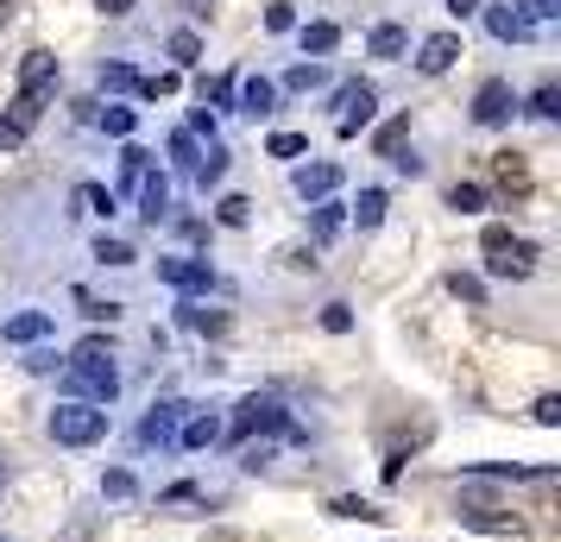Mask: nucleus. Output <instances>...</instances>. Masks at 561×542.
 Instances as JSON below:
<instances>
[{"mask_svg": "<svg viewBox=\"0 0 561 542\" xmlns=\"http://www.w3.org/2000/svg\"><path fill=\"white\" fill-rule=\"evenodd\" d=\"M57 95V57L51 51H26V64H20V102H13V127L26 132L38 114H45V102Z\"/></svg>", "mask_w": 561, "mask_h": 542, "instance_id": "obj_1", "label": "nucleus"}, {"mask_svg": "<svg viewBox=\"0 0 561 542\" xmlns=\"http://www.w3.org/2000/svg\"><path fill=\"white\" fill-rule=\"evenodd\" d=\"M64 391L77 397V404H114L121 397V366L114 360H70L64 366Z\"/></svg>", "mask_w": 561, "mask_h": 542, "instance_id": "obj_2", "label": "nucleus"}, {"mask_svg": "<svg viewBox=\"0 0 561 542\" xmlns=\"http://www.w3.org/2000/svg\"><path fill=\"white\" fill-rule=\"evenodd\" d=\"M480 253H485V272H492V278H530L536 272V246L530 240H517L511 228H485Z\"/></svg>", "mask_w": 561, "mask_h": 542, "instance_id": "obj_3", "label": "nucleus"}, {"mask_svg": "<svg viewBox=\"0 0 561 542\" xmlns=\"http://www.w3.org/2000/svg\"><path fill=\"white\" fill-rule=\"evenodd\" d=\"M107 436V411L102 404H57L51 411V441H64V448H95V441Z\"/></svg>", "mask_w": 561, "mask_h": 542, "instance_id": "obj_4", "label": "nucleus"}, {"mask_svg": "<svg viewBox=\"0 0 561 542\" xmlns=\"http://www.w3.org/2000/svg\"><path fill=\"white\" fill-rule=\"evenodd\" d=\"M158 278L183 297H208L215 290V265L208 258H158Z\"/></svg>", "mask_w": 561, "mask_h": 542, "instance_id": "obj_5", "label": "nucleus"}, {"mask_svg": "<svg viewBox=\"0 0 561 542\" xmlns=\"http://www.w3.org/2000/svg\"><path fill=\"white\" fill-rule=\"evenodd\" d=\"M511 114H517V89H511L505 77L480 82V95H473V120H480V127H505Z\"/></svg>", "mask_w": 561, "mask_h": 542, "instance_id": "obj_6", "label": "nucleus"}, {"mask_svg": "<svg viewBox=\"0 0 561 542\" xmlns=\"http://www.w3.org/2000/svg\"><path fill=\"white\" fill-rule=\"evenodd\" d=\"M334 107H341V139H354L366 120H373V107H379V95H373V82H341V95H334Z\"/></svg>", "mask_w": 561, "mask_h": 542, "instance_id": "obj_7", "label": "nucleus"}, {"mask_svg": "<svg viewBox=\"0 0 561 542\" xmlns=\"http://www.w3.org/2000/svg\"><path fill=\"white\" fill-rule=\"evenodd\" d=\"M253 429H284V404L272 397V391L240 397V411H233V436H253Z\"/></svg>", "mask_w": 561, "mask_h": 542, "instance_id": "obj_8", "label": "nucleus"}, {"mask_svg": "<svg viewBox=\"0 0 561 542\" xmlns=\"http://www.w3.org/2000/svg\"><path fill=\"white\" fill-rule=\"evenodd\" d=\"M455 57H460V32H430L416 45V70L423 77H442V70H455Z\"/></svg>", "mask_w": 561, "mask_h": 542, "instance_id": "obj_9", "label": "nucleus"}, {"mask_svg": "<svg viewBox=\"0 0 561 542\" xmlns=\"http://www.w3.org/2000/svg\"><path fill=\"white\" fill-rule=\"evenodd\" d=\"M460 523H467V530H480V537H524V517L499 511V505H467Z\"/></svg>", "mask_w": 561, "mask_h": 542, "instance_id": "obj_10", "label": "nucleus"}, {"mask_svg": "<svg viewBox=\"0 0 561 542\" xmlns=\"http://www.w3.org/2000/svg\"><path fill=\"white\" fill-rule=\"evenodd\" d=\"M290 189H297L304 203H329L334 189H341V171H334V164H297V171H290Z\"/></svg>", "mask_w": 561, "mask_h": 542, "instance_id": "obj_11", "label": "nucleus"}, {"mask_svg": "<svg viewBox=\"0 0 561 542\" xmlns=\"http://www.w3.org/2000/svg\"><path fill=\"white\" fill-rule=\"evenodd\" d=\"M272 102H278V82H265V77H240V82H233V107H240V114L265 120Z\"/></svg>", "mask_w": 561, "mask_h": 542, "instance_id": "obj_12", "label": "nucleus"}, {"mask_svg": "<svg viewBox=\"0 0 561 542\" xmlns=\"http://www.w3.org/2000/svg\"><path fill=\"white\" fill-rule=\"evenodd\" d=\"M183 411H190V404H178V397H171V404H152V416H146V423H139V441H146V448H164V441L178 436V423H183Z\"/></svg>", "mask_w": 561, "mask_h": 542, "instance_id": "obj_13", "label": "nucleus"}, {"mask_svg": "<svg viewBox=\"0 0 561 542\" xmlns=\"http://www.w3.org/2000/svg\"><path fill=\"white\" fill-rule=\"evenodd\" d=\"M485 26H492V38H499V45H524V38H536L530 20H524L517 7H485Z\"/></svg>", "mask_w": 561, "mask_h": 542, "instance_id": "obj_14", "label": "nucleus"}, {"mask_svg": "<svg viewBox=\"0 0 561 542\" xmlns=\"http://www.w3.org/2000/svg\"><path fill=\"white\" fill-rule=\"evenodd\" d=\"M492 177H499L505 196H530V164H524V152H499L492 158Z\"/></svg>", "mask_w": 561, "mask_h": 542, "instance_id": "obj_15", "label": "nucleus"}, {"mask_svg": "<svg viewBox=\"0 0 561 542\" xmlns=\"http://www.w3.org/2000/svg\"><path fill=\"white\" fill-rule=\"evenodd\" d=\"M366 51H373V57H385V64H398V57L410 51V32L385 20V26H373V32H366Z\"/></svg>", "mask_w": 561, "mask_h": 542, "instance_id": "obj_16", "label": "nucleus"}, {"mask_svg": "<svg viewBox=\"0 0 561 542\" xmlns=\"http://www.w3.org/2000/svg\"><path fill=\"white\" fill-rule=\"evenodd\" d=\"M139 215H146V221H164V215H171V183L164 177H152V171H146V183H139Z\"/></svg>", "mask_w": 561, "mask_h": 542, "instance_id": "obj_17", "label": "nucleus"}, {"mask_svg": "<svg viewBox=\"0 0 561 542\" xmlns=\"http://www.w3.org/2000/svg\"><path fill=\"white\" fill-rule=\"evenodd\" d=\"M178 322H183V328H196V335H228V315L208 310V303H183Z\"/></svg>", "mask_w": 561, "mask_h": 542, "instance_id": "obj_18", "label": "nucleus"}, {"mask_svg": "<svg viewBox=\"0 0 561 542\" xmlns=\"http://www.w3.org/2000/svg\"><path fill=\"white\" fill-rule=\"evenodd\" d=\"M45 335H51V315L45 310H26L7 322V341H45Z\"/></svg>", "mask_w": 561, "mask_h": 542, "instance_id": "obj_19", "label": "nucleus"}, {"mask_svg": "<svg viewBox=\"0 0 561 542\" xmlns=\"http://www.w3.org/2000/svg\"><path fill=\"white\" fill-rule=\"evenodd\" d=\"M221 441V416H190L183 423V448H215Z\"/></svg>", "mask_w": 561, "mask_h": 542, "instance_id": "obj_20", "label": "nucleus"}, {"mask_svg": "<svg viewBox=\"0 0 561 542\" xmlns=\"http://www.w3.org/2000/svg\"><path fill=\"white\" fill-rule=\"evenodd\" d=\"M334 45H341V26H329V20H316V26H304V57H329Z\"/></svg>", "mask_w": 561, "mask_h": 542, "instance_id": "obj_21", "label": "nucleus"}, {"mask_svg": "<svg viewBox=\"0 0 561 542\" xmlns=\"http://www.w3.org/2000/svg\"><path fill=\"white\" fill-rule=\"evenodd\" d=\"M171 57H178L183 70H196V64H203V38H196L190 26H178L171 32Z\"/></svg>", "mask_w": 561, "mask_h": 542, "instance_id": "obj_22", "label": "nucleus"}, {"mask_svg": "<svg viewBox=\"0 0 561 542\" xmlns=\"http://www.w3.org/2000/svg\"><path fill=\"white\" fill-rule=\"evenodd\" d=\"M221 177H228V146H208V152L196 158V183L208 189V183H221Z\"/></svg>", "mask_w": 561, "mask_h": 542, "instance_id": "obj_23", "label": "nucleus"}, {"mask_svg": "<svg viewBox=\"0 0 561 542\" xmlns=\"http://www.w3.org/2000/svg\"><path fill=\"white\" fill-rule=\"evenodd\" d=\"M448 208H455V215H480L485 208V183H455V189H448Z\"/></svg>", "mask_w": 561, "mask_h": 542, "instance_id": "obj_24", "label": "nucleus"}, {"mask_svg": "<svg viewBox=\"0 0 561 542\" xmlns=\"http://www.w3.org/2000/svg\"><path fill=\"white\" fill-rule=\"evenodd\" d=\"M146 171H152V152L127 146V152H121V183H127V189H139V183H146Z\"/></svg>", "mask_w": 561, "mask_h": 542, "instance_id": "obj_25", "label": "nucleus"}, {"mask_svg": "<svg viewBox=\"0 0 561 542\" xmlns=\"http://www.w3.org/2000/svg\"><path fill=\"white\" fill-rule=\"evenodd\" d=\"M322 82H329V70H322V64H297V70L284 77V89H290V95H309V89H322Z\"/></svg>", "mask_w": 561, "mask_h": 542, "instance_id": "obj_26", "label": "nucleus"}, {"mask_svg": "<svg viewBox=\"0 0 561 542\" xmlns=\"http://www.w3.org/2000/svg\"><path fill=\"white\" fill-rule=\"evenodd\" d=\"M404 132H410V114H391V120L379 127V139H373V146L391 158V152H404Z\"/></svg>", "mask_w": 561, "mask_h": 542, "instance_id": "obj_27", "label": "nucleus"}, {"mask_svg": "<svg viewBox=\"0 0 561 542\" xmlns=\"http://www.w3.org/2000/svg\"><path fill=\"white\" fill-rule=\"evenodd\" d=\"M95 120H102V132H114V139H133V127H139V114H133V107H102Z\"/></svg>", "mask_w": 561, "mask_h": 542, "instance_id": "obj_28", "label": "nucleus"}, {"mask_svg": "<svg viewBox=\"0 0 561 542\" xmlns=\"http://www.w3.org/2000/svg\"><path fill=\"white\" fill-rule=\"evenodd\" d=\"M341 221H347V208L334 203V196H329V203H316V240H334Z\"/></svg>", "mask_w": 561, "mask_h": 542, "instance_id": "obj_29", "label": "nucleus"}, {"mask_svg": "<svg viewBox=\"0 0 561 542\" xmlns=\"http://www.w3.org/2000/svg\"><path fill=\"white\" fill-rule=\"evenodd\" d=\"M215 215H221V228H247V221H253V203H247V196H221Z\"/></svg>", "mask_w": 561, "mask_h": 542, "instance_id": "obj_30", "label": "nucleus"}, {"mask_svg": "<svg viewBox=\"0 0 561 542\" xmlns=\"http://www.w3.org/2000/svg\"><path fill=\"white\" fill-rule=\"evenodd\" d=\"M354 221H359V228H379V221H385V189H359Z\"/></svg>", "mask_w": 561, "mask_h": 542, "instance_id": "obj_31", "label": "nucleus"}, {"mask_svg": "<svg viewBox=\"0 0 561 542\" xmlns=\"http://www.w3.org/2000/svg\"><path fill=\"white\" fill-rule=\"evenodd\" d=\"M196 95H203V107L215 102V107H233V77H203L196 82Z\"/></svg>", "mask_w": 561, "mask_h": 542, "instance_id": "obj_32", "label": "nucleus"}, {"mask_svg": "<svg viewBox=\"0 0 561 542\" xmlns=\"http://www.w3.org/2000/svg\"><path fill=\"white\" fill-rule=\"evenodd\" d=\"M530 423H536V429H561V397H556V391H542V397L530 404Z\"/></svg>", "mask_w": 561, "mask_h": 542, "instance_id": "obj_33", "label": "nucleus"}, {"mask_svg": "<svg viewBox=\"0 0 561 542\" xmlns=\"http://www.w3.org/2000/svg\"><path fill=\"white\" fill-rule=\"evenodd\" d=\"M102 492H107V498H114V505H127L133 492H139V480H133L127 466H114V473H102Z\"/></svg>", "mask_w": 561, "mask_h": 542, "instance_id": "obj_34", "label": "nucleus"}, {"mask_svg": "<svg viewBox=\"0 0 561 542\" xmlns=\"http://www.w3.org/2000/svg\"><path fill=\"white\" fill-rule=\"evenodd\" d=\"M511 7H517V13L530 20V32H536V26H549V20L561 13V0H511Z\"/></svg>", "mask_w": 561, "mask_h": 542, "instance_id": "obj_35", "label": "nucleus"}, {"mask_svg": "<svg viewBox=\"0 0 561 542\" xmlns=\"http://www.w3.org/2000/svg\"><path fill=\"white\" fill-rule=\"evenodd\" d=\"M265 152H272V158H304L309 139H304V132H272V139H265Z\"/></svg>", "mask_w": 561, "mask_h": 542, "instance_id": "obj_36", "label": "nucleus"}, {"mask_svg": "<svg viewBox=\"0 0 561 542\" xmlns=\"http://www.w3.org/2000/svg\"><path fill=\"white\" fill-rule=\"evenodd\" d=\"M530 114H536V120H556V114H561V89H556V82H542V89L530 95Z\"/></svg>", "mask_w": 561, "mask_h": 542, "instance_id": "obj_37", "label": "nucleus"}, {"mask_svg": "<svg viewBox=\"0 0 561 542\" xmlns=\"http://www.w3.org/2000/svg\"><path fill=\"white\" fill-rule=\"evenodd\" d=\"M329 511L334 517H359V523H379V505H366V498H334V505H329Z\"/></svg>", "mask_w": 561, "mask_h": 542, "instance_id": "obj_38", "label": "nucleus"}, {"mask_svg": "<svg viewBox=\"0 0 561 542\" xmlns=\"http://www.w3.org/2000/svg\"><path fill=\"white\" fill-rule=\"evenodd\" d=\"M448 297H460V303H485V285L480 278H467V272H455V278H448Z\"/></svg>", "mask_w": 561, "mask_h": 542, "instance_id": "obj_39", "label": "nucleus"}, {"mask_svg": "<svg viewBox=\"0 0 561 542\" xmlns=\"http://www.w3.org/2000/svg\"><path fill=\"white\" fill-rule=\"evenodd\" d=\"M95 258H102V265H133V246H127V240H107V233H102V240H95Z\"/></svg>", "mask_w": 561, "mask_h": 542, "instance_id": "obj_40", "label": "nucleus"}, {"mask_svg": "<svg viewBox=\"0 0 561 542\" xmlns=\"http://www.w3.org/2000/svg\"><path fill=\"white\" fill-rule=\"evenodd\" d=\"M82 203H89V215H114V189H102V183H82Z\"/></svg>", "mask_w": 561, "mask_h": 542, "instance_id": "obj_41", "label": "nucleus"}, {"mask_svg": "<svg viewBox=\"0 0 561 542\" xmlns=\"http://www.w3.org/2000/svg\"><path fill=\"white\" fill-rule=\"evenodd\" d=\"M102 89H121V95H133V89H139V77H133L127 64H107V70H102Z\"/></svg>", "mask_w": 561, "mask_h": 542, "instance_id": "obj_42", "label": "nucleus"}, {"mask_svg": "<svg viewBox=\"0 0 561 542\" xmlns=\"http://www.w3.org/2000/svg\"><path fill=\"white\" fill-rule=\"evenodd\" d=\"M171 158H178L183 171H196V158H203L196 152V132H178V139H171Z\"/></svg>", "mask_w": 561, "mask_h": 542, "instance_id": "obj_43", "label": "nucleus"}, {"mask_svg": "<svg viewBox=\"0 0 561 542\" xmlns=\"http://www.w3.org/2000/svg\"><path fill=\"white\" fill-rule=\"evenodd\" d=\"M322 328H329V335H347V328H354V310H347V303H329V310H322Z\"/></svg>", "mask_w": 561, "mask_h": 542, "instance_id": "obj_44", "label": "nucleus"}, {"mask_svg": "<svg viewBox=\"0 0 561 542\" xmlns=\"http://www.w3.org/2000/svg\"><path fill=\"white\" fill-rule=\"evenodd\" d=\"M265 26H272V32H290V26H297V7H290V0L265 7Z\"/></svg>", "mask_w": 561, "mask_h": 542, "instance_id": "obj_45", "label": "nucleus"}, {"mask_svg": "<svg viewBox=\"0 0 561 542\" xmlns=\"http://www.w3.org/2000/svg\"><path fill=\"white\" fill-rule=\"evenodd\" d=\"M77 360H114V347H107L102 335H89V341L77 347Z\"/></svg>", "mask_w": 561, "mask_h": 542, "instance_id": "obj_46", "label": "nucleus"}, {"mask_svg": "<svg viewBox=\"0 0 561 542\" xmlns=\"http://www.w3.org/2000/svg\"><path fill=\"white\" fill-rule=\"evenodd\" d=\"M82 315H89V322H114L121 303H95V297H82Z\"/></svg>", "mask_w": 561, "mask_h": 542, "instance_id": "obj_47", "label": "nucleus"}, {"mask_svg": "<svg viewBox=\"0 0 561 542\" xmlns=\"http://www.w3.org/2000/svg\"><path fill=\"white\" fill-rule=\"evenodd\" d=\"M26 372H57V354H51V347H38V354H26Z\"/></svg>", "mask_w": 561, "mask_h": 542, "instance_id": "obj_48", "label": "nucleus"}, {"mask_svg": "<svg viewBox=\"0 0 561 542\" xmlns=\"http://www.w3.org/2000/svg\"><path fill=\"white\" fill-rule=\"evenodd\" d=\"M391 164H398L404 177H423V158H416V152H391Z\"/></svg>", "mask_w": 561, "mask_h": 542, "instance_id": "obj_49", "label": "nucleus"}, {"mask_svg": "<svg viewBox=\"0 0 561 542\" xmlns=\"http://www.w3.org/2000/svg\"><path fill=\"white\" fill-rule=\"evenodd\" d=\"M190 132H208V139H215V114H208V107H196V114H190Z\"/></svg>", "mask_w": 561, "mask_h": 542, "instance_id": "obj_50", "label": "nucleus"}, {"mask_svg": "<svg viewBox=\"0 0 561 542\" xmlns=\"http://www.w3.org/2000/svg\"><path fill=\"white\" fill-rule=\"evenodd\" d=\"M20 139H26V132L13 127V120H0V152H13V146H20Z\"/></svg>", "mask_w": 561, "mask_h": 542, "instance_id": "obj_51", "label": "nucleus"}, {"mask_svg": "<svg viewBox=\"0 0 561 542\" xmlns=\"http://www.w3.org/2000/svg\"><path fill=\"white\" fill-rule=\"evenodd\" d=\"M95 7H102L107 20H127V13H133V0H95Z\"/></svg>", "mask_w": 561, "mask_h": 542, "instance_id": "obj_52", "label": "nucleus"}, {"mask_svg": "<svg viewBox=\"0 0 561 542\" xmlns=\"http://www.w3.org/2000/svg\"><path fill=\"white\" fill-rule=\"evenodd\" d=\"M448 13H455V20H467V13H480V0H448Z\"/></svg>", "mask_w": 561, "mask_h": 542, "instance_id": "obj_53", "label": "nucleus"}, {"mask_svg": "<svg viewBox=\"0 0 561 542\" xmlns=\"http://www.w3.org/2000/svg\"><path fill=\"white\" fill-rule=\"evenodd\" d=\"M7 20H13V0H0V26H7Z\"/></svg>", "mask_w": 561, "mask_h": 542, "instance_id": "obj_54", "label": "nucleus"}, {"mask_svg": "<svg viewBox=\"0 0 561 542\" xmlns=\"http://www.w3.org/2000/svg\"><path fill=\"white\" fill-rule=\"evenodd\" d=\"M196 7H208V0H196Z\"/></svg>", "mask_w": 561, "mask_h": 542, "instance_id": "obj_55", "label": "nucleus"}, {"mask_svg": "<svg viewBox=\"0 0 561 542\" xmlns=\"http://www.w3.org/2000/svg\"><path fill=\"white\" fill-rule=\"evenodd\" d=\"M0 542H7V537H0Z\"/></svg>", "mask_w": 561, "mask_h": 542, "instance_id": "obj_56", "label": "nucleus"}]
</instances>
